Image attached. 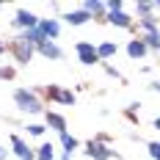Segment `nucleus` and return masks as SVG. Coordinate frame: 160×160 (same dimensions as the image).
<instances>
[{
    "mask_svg": "<svg viewBox=\"0 0 160 160\" xmlns=\"http://www.w3.org/2000/svg\"><path fill=\"white\" fill-rule=\"evenodd\" d=\"M105 22L113 25V28H122V31H132L135 28V17L127 14V11H113V14H108Z\"/></svg>",
    "mask_w": 160,
    "mask_h": 160,
    "instance_id": "12",
    "label": "nucleus"
},
{
    "mask_svg": "<svg viewBox=\"0 0 160 160\" xmlns=\"http://www.w3.org/2000/svg\"><path fill=\"white\" fill-rule=\"evenodd\" d=\"M135 25L141 28V33H155V31H160V19H158V17H144V19H135Z\"/></svg>",
    "mask_w": 160,
    "mask_h": 160,
    "instance_id": "17",
    "label": "nucleus"
},
{
    "mask_svg": "<svg viewBox=\"0 0 160 160\" xmlns=\"http://www.w3.org/2000/svg\"><path fill=\"white\" fill-rule=\"evenodd\" d=\"M152 127H155V130H160V116H155V119H152Z\"/></svg>",
    "mask_w": 160,
    "mask_h": 160,
    "instance_id": "30",
    "label": "nucleus"
},
{
    "mask_svg": "<svg viewBox=\"0 0 160 160\" xmlns=\"http://www.w3.org/2000/svg\"><path fill=\"white\" fill-rule=\"evenodd\" d=\"M44 127L47 130H55V132H58V135H61V132H69V122H66V116L64 113H58V111H47L44 113Z\"/></svg>",
    "mask_w": 160,
    "mask_h": 160,
    "instance_id": "11",
    "label": "nucleus"
},
{
    "mask_svg": "<svg viewBox=\"0 0 160 160\" xmlns=\"http://www.w3.org/2000/svg\"><path fill=\"white\" fill-rule=\"evenodd\" d=\"M141 39H144V44L149 50H158L160 52V31H155V33H138Z\"/></svg>",
    "mask_w": 160,
    "mask_h": 160,
    "instance_id": "20",
    "label": "nucleus"
},
{
    "mask_svg": "<svg viewBox=\"0 0 160 160\" xmlns=\"http://www.w3.org/2000/svg\"><path fill=\"white\" fill-rule=\"evenodd\" d=\"M105 6H108V14H113V11H124V0H105Z\"/></svg>",
    "mask_w": 160,
    "mask_h": 160,
    "instance_id": "24",
    "label": "nucleus"
},
{
    "mask_svg": "<svg viewBox=\"0 0 160 160\" xmlns=\"http://www.w3.org/2000/svg\"><path fill=\"white\" fill-rule=\"evenodd\" d=\"M8 144H11V155H14L17 160H36V149L28 144L25 135L11 132V135H8Z\"/></svg>",
    "mask_w": 160,
    "mask_h": 160,
    "instance_id": "4",
    "label": "nucleus"
},
{
    "mask_svg": "<svg viewBox=\"0 0 160 160\" xmlns=\"http://www.w3.org/2000/svg\"><path fill=\"white\" fill-rule=\"evenodd\" d=\"M58 19H64L66 25H72V28H80V25H86V22H91V17L86 14L83 8H75V11H64V14L58 17Z\"/></svg>",
    "mask_w": 160,
    "mask_h": 160,
    "instance_id": "14",
    "label": "nucleus"
},
{
    "mask_svg": "<svg viewBox=\"0 0 160 160\" xmlns=\"http://www.w3.org/2000/svg\"><path fill=\"white\" fill-rule=\"evenodd\" d=\"M14 78H17V66H8V64L3 66L0 64V80H14Z\"/></svg>",
    "mask_w": 160,
    "mask_h": 160,
    "instance_id": "22",
    "label": "nucleus"
},
{
    "mask_svg": "<svg viewBox=\"0 0 160 160\" xmlns=\"http://www.w3.org/2000/svg\"><path fill=\"white\" fill-rule=\"evenodd\" d=\"M25 132H28V138H42V135L47 132V127H44V124H39V122H33V124L25 127Z\"/></svg>",
    "mask_w": 160,
    "mask_h": 160,
    "instance_id": "21",
    "label": "nucleus"
},
{
    "mask_svg": "<svg viewBox=\"0 0 160 160\" xmlns=\"http://www.w3.org/2000/svg\"><path fill=\"white\" fill-rule=\"evenodd\" d=\"M39 22H42V17H39V14H33V11H28V8H17L14 19H11V28H14L17 33H22V31L39 28Z\"/></svg>",
    "mask_w": 160,
    "mask_h": 160,
    "instance_id": "6",
    "label": "nucleus"
},
{
    "mask_svg": "<svg viewBox=\"0 0 160 160\" xmlns=\"http://www.w3.org/2000/svg\"><path fill=\"white\" fill-rule=\"evenodd\" d=\"M80 8L91 17L94 22H105V19H108V6H105V0H83Z\"/></svg>",
    "mask_w": 160,
    "mask_h": 160,
    "instance_id": "8",
    "label": "nucleus"
},
{
    "mask_svg": "<svg viewBox=\"0 0 160 160\" xmlns=\"http://www.w3.org/2000/svg\"><path fill=\"white\" fill-rule=\"evenodd\" d=\"M97 52H99V61L108 64L113 55L119 52V44H116V42H99V44H97Z\"/></svg>",
    "mask_w": 160,
    "mask_h": 160,
    "instance_id": "15",
    "label": "nucleus"
},
{
    "mask_svg": "<svg viewBox=\"0 0 160 160\" xmlns=\"http://www.w3.org/2000/svg\"><path fill=\"white\" fill-rule=\"evenodd\" d=\"M83 155L88 160H113L116 158V152H113L108 144H102V141H97V138H88L86 144H83Z\"/></svg>",
    "mask_w": 160,
    "mask_h": 160,
    "instance_id": "5",
    "label": "nucleus"
},
{
    "mask_svg": "<svg viewBox=\"0 0 160 160\" xmlns=\"http://www.w3.org/2000/svg\"><path fill=\"white\" fill-rule=\"evenodd\" d=\"M149 88H152L155 94H160V83H149Z\"/></svg>",
    "mask_w": 160,
    "mask_h": 160,
    "instance_id": "29",
    "label": "nucleus"
},
{
    "mask_svg": "<svg viewBox=\"0 0 160 160\" xmlns=\"http://www.w3.org/2000/svg\"><path fill=\"white\" fill-rule=\"evenodd\" d=\"M135 14H138V19H144V17H155V14H158V6L141 0V3H135Z\"/></svg>",
    "mask_w": 160,
    "mask_h": 160,
    "instance_id": "18",
    "label": "nucleus"
},
{
    "mask_svg": "<svg viewBox=\"0 0 160 160\" xmlns=\"http://www.w3.org/2000/svg\"><path fill=\"white\" fill-rule=\"evenodd\" d=\"M102 69H105V72H108L111 78H116V80H124V78H122V72H119L116 66H111V64H102Z\"/></svg>",
    "mask_w": 160,
    "mask_h": 160,
    "instance_id": "25",
    "label": "nucleus"
},
{
    "mask_svg": "<svg viewBox=\"0 0 160 160\" xmlns=\"http://www.w3.org/2000/svg\"><path fill=\"white\" fill-rule=\"evenodd\" d=\"M58 160H75V155H69V152H61V155H58Z\"/></svg>",
    "mask_w": 160,
    "mask_h": 160,
    "instance_id": "28",
    "label": "nucleus"
},
{
    "mask_svg": "<svg viewBox=\"0 0 160 160\" xmlns=\"http://www.w3.org/2000/svg\"><path fill=\"white\" fill-rule=\"evenodd\" d=\"M11 99H14V108L19 113H28V116H44L47 108H44V99L36 94L33 88H25V86H17L11 91Z\"/></svg>",
    "mask_w": 160,
    "mask_h": 160,
    "instance_id": "1",
    "label": "nucleus"
},
{
    "mask_svg": "<svg viewBox=\"0 0 160 160\" xmlns=\"http://www.w3.org/2000/svg\"><path fill=\"white\" fill-rule=\"evenodd\" d=\"M124 52H127L132 61H141V58L149 55V47L144 44V39H141V36H132V39L127 42V47H124Z\"/></svg>",
    "mask_w": 160,
    "mask_h": 160,
    "instance_id": "13",
    "label": "nucleus"
},
{
    "mask_svg": "<svg viewBox=\"0 0 160 160\" xmlns=\"http://www.w3.org/2000/svg\"><path fill=\"white\" fill-rule=\"evenodd\" d=\"M8 55L17 61V66H28L33 58H36V44L25 42V39L17 33V36L8 39Z\"/></svg>",
    "mask_w": 160,
    "mask_h": 160,
    "instance_id": "2",
    "label": "nucleus"
},
{
    "mask_svg": "<svg viewBox=\"0 0 160 160\" xmlns=\"http://www.w3.org/2000/svg\"><path fill=\"white\" fill-rule=\"evenodd\" d=\"M36 55H42V58H47V61H64V47L58 44V42H42L39 47H36Z\"/></svg>",
    "mask_w": 160,
    "mask_h": 160,
    "instance_id": "10",
    "label": "nucleus"
},
{
    "mask_svg": "<svg viewBox=\"0 0 160 160\" xmlns=\"http://www.w3.org/2000/svg\"><path fill=\"white\" fill-rule=\"evenodd\" d=\"M8 155H11V149H6V146L0 144V160H8Z\"/></svg>",
    "mask_w": 160,
    "mask_h": 160,
    "instance_id": "27",
    "label": "nucleus"
},
{
    "mask_svg": "<svg viewBox=\"0 0 160 160\" xmlns=\"http://www.w3.org/2000/svg\"><path fill=\"white\" fill-rule=\"evenodd\" d=\"M146 152L152 160H160V141H146Z\"/></svg>",
    "mask_w": 160,
    "mask_h": 160,
    "instance_id": "23",
    "label": "nucleus"
},
{
    "mask_svg": "<svg viewBox=\"0 0 160 160\" xmlns=\"http://www.w3.org/2000/svg\"><path fill=\"white\" fill-rule=\"evenodd\" d=\"M75 55H78V61H80L83 66H97V64H102L94 42H75Z\"/></svg>",
    "mask_w": 160,
    "mask_h": 160,
    "instance_id": "7",
    "label": "nucleus"
},
{
    "mask_svg": "<svg viewBox=\"0 0 160 160\" xmlns=\"http://www.w3.org/2000/svg\"><path fill=\"white\" fill-rule=\"evenodd\" d=\"M58 155H55V146L50 144V141H44V144L36 149V160H55Z\"/></svg>",
    "mask_w": 160,
    "mask_h": 160,
    "instance_id": "19",
    "label": "nucleus"
},
{
    "mask_svg": "<svg viewBox=\"0 0 160 160\" xmlns=\"http://www.w3.org/2000/svg\"><path fill=\"white\" fill-rule=\"evenodd\" d=\"M44 97H47L50 102H55V105H64V108H72V105L78 102L75 91H72V88H64V86H58V83L44 86Z\"/></svg>",
    "mask_w": 160,
    "mask_h": 160,
    "instance_id": "3",
    "label": "nucleus"
},
{
    "mask_svg": "<svg viewBox=\"0 0 160 160\" xmlns=\"http://www.w3.org/2000/svg\"><path fill=\"white\" fill-rule=\"evenodd\" d=\"M58 141H61V149L69 152V155H75V152L80 149V141L75 138V135H69V132H61V135H58Z\"/></svg>",
    "mask_w": 160,
    "mask_h": 160,
    "instance_id": "16",
    "label": "nucleus"
},
{
    "mask_svg": "<svg viewBox=\"0 0 160 160\" xmlns=\"http://www.w3.org/2000/svg\"><path fill=\"white\" fill-rule=\"evenodd\" d=\"M39 31L44 33L47 42H58V36H61V19H58V17H42Z\"/></svg>",
    "mask_w": 160,
    "mask_h": 160,
    "instance_id": "9",
    "label": "nucleus"
},
{
    "mask_svg": "<svg viewBox=\"0 0 160 160\" xmlns=\"http://www.w3.org/2000/svg\"><path fill=\"white\" fill-rule=\"evenodd\" d=\"M6 52H8V39L0 36V58H6Z\"/></svg>",
    "mask_w": 160,
    "mask_h": 160,
    "instance_id": "26",
    "label": "nucleus"
}]
</instances>
